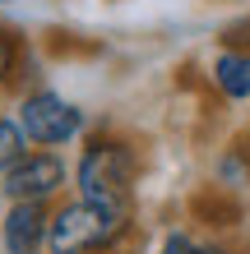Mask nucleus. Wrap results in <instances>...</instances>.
Returning <instances> with one entry per match:
<instances>
[{
  "label": "nucleus",
  "instance_id": "obj_1",
  "mask_svg": "<svg viewBox=\"0 0 250 254\" xmlns=\"http://www.w3.org/2000/svg\"><path fill=\"white\" fill-rule=\"evenodd\" d=\"M149 167L144 139L121 125H93L75 143V162H70V194L88 203L116 208V213H139V181Z\"/></svg>",
  "mask_w": 250,
  "mask_h": 254
},
{
  "label": "nucleus",
  "instance_id": "obj_5",
  "mask_svg": "<svg viewBox=\"0 0 250 254\" xmlns=\"http://www.w3.org/2000/svg\"><path fill=\"white\" fill-rule=\"evenodd\" d=\"M47 203H0V254H47Z\"/></svg>",
  "mask_w": 250,
  "mask_h": 254
},
{
  "label": "nucleus",
  "instance_id": "obj_12",
  "mask_svg": "<svg viewBox=\"0 0 250 254\" xmlns=\"http://www.w3.org/2000/svg\"><path fill=\"white\" fill-rule=\"evenodd\" d=\"M218 47H241V51H250V14H241V19L223 23V33H218Z\"/></svg>",
  "mask_w": 250,
  "mask_h": 254
},
{
  "label": "nucleus",
  "instance_id": "obj_9",
  "mask_svg": "<svg viewBox=\"0 0 250 254\" xmlns=\"http://www.w3.org/2000/svg\"><path fill=\"white\" fill-rule=\"evenodd\" d=\"M190 213H195L204 227H237L241 222V208H237V199H232L227 190H204V194H195V203H190Z\"/></svg>",
  "mask_w": 250,
  "mask_h": 254
},
{
  "label": "nucleus",
  "instance_id": "obj_10",
  "mask_svg": "<svg viewBox=\"0 0 250 254\" xmlns=\"http://www.w3.org/2000/svg\"><path fill=\"white\" fill-rule=\"evenodd\" d=\"M158 254H241V250L227 245V241H199L195 231L171 227V231L163 236V245H158Z\"/></svg>",
  "mask_w": 250,
  "mask_h": 254
},
{
  "label": "nucleus",
  "instance_id": "obj_2",
  "mask_svg": "<svg viewBox=\"0 0 250 254\" xmlns=\"http://www.w3.org/2000/svg\"><path fill=\"white\" fill-rule=\"evenodd\" d=\"M139 231V213H116V208L88 203L79 194H65L51 203L47 227V254H121Z\"/></svg>",
  "mask_w": 250,
  "mask_h": 254
},
{
  "label": "nucleus",
  "instance_id": "obj_11",
  "mask_svg": "<svg viewBox=\"0 0 250 254\" xmlns=\"http://www.w3.org/2000/svg\"><path fill=\"white\" fill-rule=\"evenodd\" d=\"M23 153H28V139H23L19 121H14L9 107H0V176H5V167L14 157H23Z\"/></svg>",
  "mask_w": 250,
  "mask_h": 254
},
{
  "label": "nucleus",
  "instance_id": "obj_14",
  "mask_svg": "<svg viewBox=\"0 0 250 254\" xmlns=\"http://www.w3.org/2000/svg\"><path fill=\"white\" fill-rule=\"evenodd\" d=\"M0 203H5V199H0Z\"/></svg>",
  "mask_w": 250,
  "mask_h": 254
},
{
  "label": "nucleus",
  "instance_id": "obj_4",
  "mask_svg": "<svg viewBox=\"0 0 250 254\" xmlns=\"http://www.w3.org/2000/svg\"><path fill=\"white\" fill-rule=\"evenodd\" d=\"M70 194V157L61 148H28L14 157L0 176V199L5 203H61Z\"/></svg>",
  "mask_w": 250,
  "mask_h": 254
},
{
  "label": "nucleus",
  "instance_id": "obj_8",
  "mask_svg": "<svg viewBox=\"0 0 250 254\" xmlns=\"http://www.w3.org/2000/svg\"><path fill=\"white\" fill-rule=\"evenodd\" d=\"M213 185L237 194V190H250V129L232 134V139L218 148L213 157Z\"/></svg>",
  "mask_w": 250,
  "mask_h": 254
},
{
  "label": "nucleus",
  "instance_id": "obj_6",
  "mask_svg": "<svg viewBox=\"0 0 250 254\" xmlns=\"http://www.w3.org/2000/svg\"><path fill=\"white\" fill-rule=\"evenodd\" d=\"M33 83H42L33 74V37L19 23H0V102H9Z\"/></svg>",
  "mask_w": 250,
  "mask_h": 254
},
{
  "label": "nucleus",
  "instance_id": "obj_13",
  "mask_svg": "<svg viewBox=\"0 0 250 254\" xmlns=\"http://www.w3.org/2000/svg\"><path fill=\"white\" fill-rule=\"evenodd\" d=\"M5 5H19V0H0V9H5Z\"/></svg>",
  "mask_w": 250,
  "mask_h": 254
},
{
  "label": "nucleus",
  "instance_id": "obj_3",
  "mask_svg": "<svg viewBox=\"0 0 250 254\" xmlns=\"http://www.w3.org/2000/svg\"><path fill=\"white\" fill-rule=\"evenodd\" d=\"M5 107L14 111V121H19L28 148H75L88 129H93V121H88V111L79 107L75 97H65L61 88L51 83H33L23 88V93H14Z\"/></svg>",
  "mask_w": 250,
  "mask_h": 254
},
{
  "label": "nucleus",
  "instance_id": "obj_7",
  "mask_svg": "<svg viewBox=\"0 0 250 254\" xmlns=\"http://www.w3.org/2000/svg\"><path fill=\"white\" fill-rule=\"evenodd\" d=\"M204 79L227 107H250V51L241 47H218L204 65Z\"/></svg>",
  "mask_w": 250,
  "mask_h": 254
}]
</instances>
